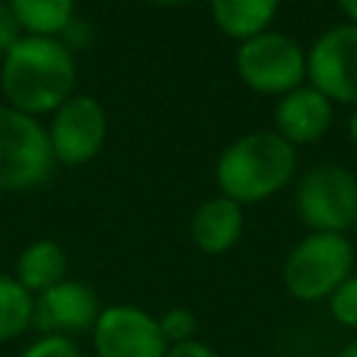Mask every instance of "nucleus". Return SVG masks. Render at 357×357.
<instances>
[{"mask_svg":"<svg viewBox=\"0 0 357 357\" xmlns=\"http://www.w3.org/2000/svg\"><path fill=\"white\" fill-rule=\"evenodd\" d=\"M73 86L75 59L59 36H22L3 53L0 89L17 112L53 114L73 95Z\"/></svg>","mask_w":357,"mask_h":357,"instance_id":"obj_1","label":"nucleus"},{"mask_svg":"<svg viewBox=\"0 0 357 357\" xmlns=\"http://www.w3.org/2000/svg\"><path fill=\"white\" fill-rule=\"evenodd\" d=\"M296 148L276 131H248L229 142L215 162L220 195L243 204H259L279 192L296 173Z\"/></svg>","mask_w":357,"mask_h":357,"instance_id":"obj_2","label":"nucleus"},{"mask_svg":"<svg viewBox=\"0 0 357 357\" xmlns=\"http://www.w3.org/2000/svg\"><path fill=\"white\" fill-rule=\"evenodd\" d=\"M354 273V245L346 234L310 231L282 265L284 290L296 301H324Z\"/></svg>","mask_w":357,"mask_h":357,"instance_id":"obj_3","label":"nucleus"},{"mask_svg":"<svg viewBox=\"0 0 357 357\" xmlns=\"http://www.w3.org/2000/svg\"><path fill=\"white\" fill-rule=\"evenodd\" d=\"M240 81L257 95L282 98L307 81V50L282 31H262L234 50Z\"/></svg>","mask_w":357,"mask_h":357,"instance_id":"obj_4","label":"nucleus"},{"mask_svg":"<svg viewBox=\"0 0 357 357\" xmlns=\"http://www.w3.org/2000/svg\"><path fill=\"white\" fill-rule=\"evenodd\" d=\"M56 159L50 153L47 128L25 114L0 106V192H20L42 184Z\"/></svg>","mask_w":357,"mask_h":357,"instance_id":"obj_5","label":"nucleus"},{"mask_svg":"<svg viewBox=\"0 0 357 357\" xmlns=\"http://www.w3.org/2000/svg\"><path fill=\"white\" fill-rule=\"evenodd\" d=\"M296 209L310 231L346 234L357 223V176L343 165H315L296 187Z\"/></svg>","mask_w":357,"mask_h":357,"instance_id":"obj_6","label":"nucleus"},{"mask_svg":"<svg viewBox=\"0 0 357 357\" xmlns=\"http://www.w3.org/2000/svg\"><path fill=\"white\" fill-rule=\"evenodd\" d=\"M109 134V117L100 100L89 95H70L50 120L47 142L59 165L78 167L92 162Z\"/></svg>","mask_w":357,"mask_h":357,"instance_id":"obj_7","label":"nucleus"},{"mask_svg":"<svg viewBox=\"0 0 357 357\" xmlns=\"http://www.w3.org/2000/svg\"><path fill=\"white\" fill-rule=\"evenodd\" d=\"M307 84L332 103L357 106V25L326 28L307 50Z\"/></svg>","mask_w":357,"mask_h":357,"instance_id":"obj_8","label":"nucleus"},{"mask_svg":"<svg viewBox=\"0 0 357 357\" xmlns=\"http://www.w3.org/2000/svg\"><path fill=\"white\" fill-rule=\"evenodd\" d=\"M92 346L98 357H165L167 351L159 318L134 304L100 310L92 326Z\"/></svg>","mask_w":357,"mask_h":357,"instance_id":"obj_9","label":"nucleus"},{"mask_svg":"<svg viewBox=\"0 0 357 357\" xmlns=\"http://www.w3.org/2000/svg\"><path fill=\"white\" fill-rule=\"evenodd\" d=\"M100 315L98 296L78 279H64L33 296V326L45 335H75L95 326Z\"/></svg>","mask_w":357,"mask_h":357,"instance_id":"obj_10","label":"nucleus"},{"mask_svg":"<svg viewBox=\"0 0 357 357\" xmlns=\"http://www.w3.org/2000/svg\"><path fill=\"white\" fill-rule=\"evenodd\" d=\"M335 120V103L321 95L315 86L301 84L293 92L282 95L273 112V131L287 139L293 148L296 145H310L318 142Z\"/></svg>","mask_w":357,"mask_h":357,"instance_id":"obj_11","label":"nucleus"},{"mask_svg":"<svg viewBox=\"0 0 357 357\" xmlns=\"http://www.w3.org/2000/svg\"><path fill=\"white\" fill-rule=\"evenodd\" d=\"M243 226H245L243 206L226 195H215V198H206L192 212L190 237L198 251L218 257V254H226L240 240Z\"/></svg>","mask_w":357,"mask_h":357,"instance_id":"obj_12","label":"nucleus"},{"mask_svg":"<svg viewBox=\"0 0 357 357\" xmlns=\"http://www.w3.org/2000/svg\"><path fill=\"white\" fill-rule=\"evenodd\" d=\"M14 279L28 293H45L47 287L67 279V254L56 240H33L17 257Z\"/></svg>","mask_w":357,"mask_h":357,"instance_id":"obj_13","label":"nucleus"},{"mask_svg":"<svg viewBox=\"0 0 357 357\" xmlns=\"http://www.w3.org/2000/svg\"><path fill=\"white\" fill-rule=\"evenodd\" d=\"M282 0H209L212 22L231 39H251L273 22Z\"/></svg>","mask_w":357,"mask_h":357,"instance_id":"obj_14","label":"nucleus"},{"mask_svg":"<svg viewBox=\"0 0 357 357\" xmlns=\"http://www.w3.org/2000/svg\"><path fill=\"white\" fill-rule=\"evenodd\" d=\"M25 36H59L70 28L75 0H6Z\"/></svg>","mask_w":357,"mask_h":357,"instance_id":"obj_15","label":"nucleus"},{"mask_svg":"<svg viewBox=\"0 0 357 357\" xmlns=\"http://www.w3.org/2000/svg\"><path fill=\"white\" fill-rule=\"evenodd\" d=\"M28 326H33V293L14 276L0 273V343L20 337Z\"/></svg>","mask_w":357,"mask_h":357,"instance_id":"obj_16","label":"nucleus"},{"mask_svg":"<svg viewBox=\"0 0 357 357\" xmlns=\"http://www.w3.org/2000/svg\"><path fill=\"white\" fill-rule=\"evenodd\" d=\"M329 315L346 329H357V273H351L329 298Z\"/></svg>","mask_w":357,"mask_h":357,"instance_id":"obj_17","label":"nucleus"},{"mask_svg":"<svg viewBox=\"0 0 357 357\" xmlns=\"http://www.w3.org/2000/svg\"><path fill=\"white\" fill-rule=\"evenodd\" d=\"M159 329L167 346L176 343H187L195 340V329H198V318L187 310V307H170L162 318H159Z\"/></svg>","mask_w":357,"mask_h":357,"instance_id":"obj_18","label":"nucleus"},{"mask_svg":"<svg viewBox=\"0 0 357 357\" xmlns=\"http://www.w3.org/2000/svg\"><path fill=\"white\" fill-rule=\"evenodd\" d=\"M20 357H84V354L67 335H42Z\"/></svg>","mask_w":357,"mask_h":357,"instance_id":"obj_19","label":"nucleus"},{"mask_svg":"<svg viewBox=\"0 0 357 357\" xmlns=\"http://www.w3.org/2000/svg\"><path fill=\"white\" fill-rule=\"evenodd\" d=\"M22 36H25V33H22V28H20V22H17L14 11H11V6H8L6 0H0V56H3L8 47H14Z\"/></svg>","mask_w":357,"mask_h":357,"instance_id":"obj_20","label":"nucleus"},{"mask_svg":"<svg viewBox=\"0 0 357 357\" xmlns=\"http://www.w3.org/2000/svg\"><path fill=\"white\" fill-rule=\"evenodd\" d=\"M165 357H220L212 346L201 343V340H187V343H176V346H167Z\"/></svg>","mask_w":357,"mask_h":357,"instance_id":"obj_21","label":"nucleus"},{"mask_svg":"<svg viewBox=\"0 0 357 357\" xmlns=\"http://www.w3.org/2000/svg\"><path fill=\"white\" fill-rule=\"evenodd\" d=\"M337 6H340V11L346 14V20L357 25V0H337Z\"/></svg>","mask_w":357,"mask_h":357,"instance_id":"obj_22","label":"nucleus"},{"mask_svg":"<svg viewBox=\"0 0 357 357\" xmlns=\"http://www.w3.org/2000/svg\"><path fill=\"white\" fill-rule=\"evenodd\" d=\"M349 139H351V145L357 148V106H354L351 114H349Z\"/></svg>","mask_w":357,"mask_h":357,"instance_id":"obj_23","label":"nucleus"},{"mask_svg":"<svg viewBox=\"0 0 357 357\" xmlns=\"http://www.w3.org/2000/svg\"><path fill=\"white\" fill-rule=\"evenodd\" d=\"M335 357H357V340H351V343H346Z\"/></svg>","mask_w":357,"mask_h":357,"instance_id":"obj_24","label":"nucleus"},{"mask_svg":"<svg viewBox=\"0 0 357 357\" xmlns=\"http://www.w3.org/2000/svg\"><path fill=\"white\" fill-rule=\"evenodd\" d=\"M145 3H151V6H181L187 0H145Z\"/></svg>","mask_w":357,"mask_h":357,"instance_id":"obj_25","label":"nucleus"},{"mask_svg":"<svg viewBox=\"0 0 357 357\" xmlns=\"http://www.w3.org/2000/svg\"><path fill=\"white\" fill-rule=\"evenodd\" d=\"M354 237H357V223H354Z\"/></svg>","mask_w":357,"mask_h":357,"instance_id":"obj_26","label":"nucleus"}]
</instances>
